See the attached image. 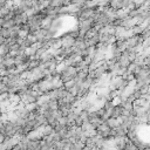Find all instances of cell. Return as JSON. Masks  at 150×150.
I'll return each mask as SVG.
<instances>
[{"label":"cell","instance_id":"cell-1","mask_svg":"<svg viewBox=\"0 0 150 150\" xmlns=\"http://www.w3.org/2000/svg\"><path fill=\"white\" fill-rule=\"evenodd\" d=\"M0 35H1L3 38H5L6 40L10 39V36H11L10 29H7V28H0Z\"/></svg>","mask_w":150,"mask_h":150},{"label":"cell","instance_id":"cell-2","mask_svg":"<svg viewBox=\"0 0 150 150\" xmlns=\"http://www.w3.org/2000/svg\"><path fill=\"white\" fill-rule=\"evenodd\" d=\"M4 45H6V39L0 35V46H4Z\"/></svg>","mask_w":150,"mask_h":150},{"label":"cell","instance_id":"cell-3","mask_svg":"<svg viewBox=\"0 0 150 150\" xmlns=\"http://www.w3.org/2000/svg\"><path fill=\"white\" fill-rule=\"evenodd\" d=\"M0 150H7V148L5 146V144H4V143L0 144Z\"/></svg>","mask_w":150,"mask_h":150},{"label":"cell","instance_id":"cell-4","mask_svg":"<svg viewBox=\"0 0 150 150\" xmlns=\"http://www.w3.org/2000/svg\"><path fill=\"white\" fill-rule=\"evenodd\" d=\"M5 136H3V135H0V144H1V143H4V141H5Z\"/></svg>","mask_w":150,"mask_h":150}]
</instances>
